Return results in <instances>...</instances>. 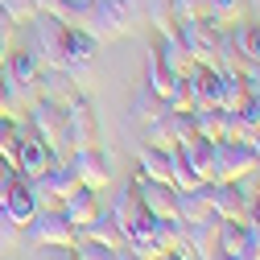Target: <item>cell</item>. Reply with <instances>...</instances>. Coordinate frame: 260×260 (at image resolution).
Instances as JSON below:
<instances>
[{
    "mask_svg": "<svg viewBox=\"0 0 260 260\" xmlns=\"http://www.w3.org/2000/svg\"><path fill=\"white\" fill-rule=\"evenodd\" d=\"M62 5H67V0H38V9H42V13H50V17H58V13H62Z\"/></svg>",
    "mask_w": 260,
    "mask_h": 260,
    "instance_id": "cell-46",
    "label": "cell"
},
{
    "mask_svg": "<svg viewBox=\"0 0 260 260\" xmlns=\"http://www.w3.org/2000/svg\"><path fill=\"white\" fill-rule=\"evenodd\" d=\"M141 9L149 13V25L157 29V38H161V34H174V29H178V21H174V0H145Z\"/></svg>",
    "mask_w": 260,
    "mask_h": 260,
    "instance_id": "cell-32",
    "label": "cell"
},
{
    "mask_svg": "<svg viewBox=\"0 0 260 260\" xmlns=\"http://www.w3.org/2000/svg\"><path fill=\"white\" fill-rule=\"evenodd\" d=\"M0 211L9 215V223H13V227H25L29 219L42 211V203H38L34 186H29V178H17V182L5 190V199H0Z\"/></svg>",
    "mask_w": 260,
    "mask_h": 260,
    "instance_id": "cell-11",
    "label": "cell"
},
{
    "mask_svg": "<svg viewBox=\"0 0 260 260\" xmlns=\"http://www.w3.org/2000/svg\"><path fill=\"white\" fill-rule=\"evenodd\" d=\"M38 75H42V67H38V58L29 50L9 54V62L0 67V79H5V87L13 95V108H29L38 100Z\"/></svg>",
    "mask_w": 260,
    "mask_h": 260,
    "instance_id": "cell-4",
    "label": "cell"
},
{
    "mask_svg": "<svg viewBox=\"0 0 260 260\" xmlns=\"http://www.w3.org/2000/svg\"><path fill=\"white\" fill-rule=\"evenodd\" d=\"M58 207L67 211V219H71L75 227H87L95 215H100V190H91V186H75Z\"/></svg>",
    "mask_w": 260,
    "mask_h": 260,
    "instance_id": "cell-18",
    "label": "cell"
},
{
    "mask_svg": "<svg viewBox=\"0 0 260 260\" xmlns=\"http://www.w3.org/2000/svg\"><path fill=\"white\" fill-rule=\"evenodd\" d=\"M211 207H215L219 219H240L244 223L252 199L240 190V182H211Z\"/></svg>",
    "mask_w": 260,
    "mask_h": 260,
    "instance_id": "cell-14",
    "label": "cell"
},
{
    "mask_svg": "<svg viewBox=\"0 0 260 260\" xmlns=\"http://www.w3.org/2000/svg\"><path fill=\"white\" fill-rule=\"evenodd\" d=\"M207 5H211V0H174V21L178 25L207 21Z\"/></svg>",
    "mask_w": 260,
    "mask_h": 260,
    "instance_id": "cell-38",
    "label": "cell"
},
{
    "mask_svg": "<svg viewBox=\"0 0 260 260\" xmlns=\"http://www.w3.org/2000/svg\"><path fill=\"white\" fill-rule=\"evenodd\" d=\"M215 260H260V256H248V252H236V256H227V252H219Z\"/></svg>",
    "mask_w": 260,
    "mask_h": 260,
    "instance_id": "cell-49",
    "label": "cell"
},
{
    "mask_svg": "<svg viewBox=\"0 0 260 260\" xmlns=\"http://www.w3.org/2000/svg\"><path fill=\"white\" fill-rule=\"evenodd\" d=\"M141 145H153V149H174V124H170V112H161L153 120L141 124Z\"/></svg>",
    "mask_w": 260,
    "mask_h": 260,
    "instance_id": "cell-25",
    "label": "cell"
},
{
    "mask_svg": "<svg viewBox=\"0 0 260 260\" xmlns=\"http://www.w3.org/2000/svg\"><path fill=\"white\" fill-rule=\"evenodd\" d=\"M29 186H34L38 203H46V207H50V203H62V199H67V194L79 186V178H75V170H71L62 157H54L38 178H29Z\"/></svg>",
    "mask_w": 260,
    "mask_h": 260,
    "instance_id": "cell-9",
    "label": "cell"
},
{
    "mask_svg": "<svg viewBox=\"0 0 260 260\" xmlns=\"http://www.w3.org/2000/svg\"><path fill=\"white\" fill-rule=\"evenodd\" d=\"M194 124H199V137L223 141V124H227V112H223V108H215V104H199V108H194Z\"/></svg>",
    "mask_w": 260,
    "mask_h": 260,
    "instance_id": "cell-30",
    "label": "cell"
},
{
    "mask_svg": "<svg viewBox=\"0 0 260 260\" xmlns=\"http://www.w3.org/2000/svg\"><path fill=\"white\" fill-rule=\"evenodd\" d=\"M62 145H67V153L100 145V116H95L87 91H79L75 100L67 104V133H62Z\"/></svg>",
    "mask_w": 260,
    "mask_h": 260,
    "instance_id": "cell-5",
    "label": "cell"
},
{
    "mask_svg": "<svg viewBox=\"0 0 260 260\" xmlns=\"http://www.w3.org/2000/svg\"><path fill=\"white\" fill-rule=\"evenodd\" d=\"M248 100V87L240 71H219V87H215V104L223 112H240V104Z\"/></svg>",
    "mask_w": 260,
    "mask_h": 260,
    "instance_id": "cell-21",
    "label": "cell"
},
{
    "mask_svg": "<svg viewBox=\"0 0 260 260\" xmlns=\"http://www.w3.org/2000/svg\"><path fill=\"white\" fill-rule=\"evenodd\" d=\"M112 260H141V256H137L133 248H128V244H124V248H116V256H112Z\"/></svg>",
    "mask_w": 260,
    "mask_h": 260,
    "instance_id": "cell-47",
    "label": "cell"
},
{
    "mask_svg": "<svg viewBox=\"0 0 260 260\" xmlns=\"http://www.w3.org/2000/svg\"><path fill=\"white\" fill-rule=\"evenodd\" d=\"M182 153H186V161L194 170H199V178L203 182H211V166H215V141L211 137H194V141H186V145H178Z\"/></svg>",
    "mask_w": 260,
    "mask_h": 260,
    "instance_id": "cell-22",
    "label": "cell"
},
{
    "mask_svg": "<svg viewBox=\"0 0 260 260\" xmlns=\"http://www.w3.org/2000/svg\"><path fill=\"white\" fill-rule=\"evenodd\" d=\"M170 124H174V141H178V145H186V141H194V137H199V124H194V108H190V112H170Z\"/></svg>",
    "mask_w": 260,
    "mask_h": 260,
    "instance_id": "cell-39",
    "label": "cell"
},
{
    "mask_svg": "<svg viewBox=\"0 0 260 260\" xmlns=\"http://www.w3.org/2000/svg\"><path fill=\"white\" fill-rule=\"evenodd\" d=\"M29 29H34V42H29V54L38 58V67H54L62 71L67 67V25H62L58 17L50 13H38L34 21H29Z\"/></svg>",
    "mask_w": 260,
    "mask_h": 260,
    "instance_id": "cell-3",
    "label": "cell"
},
{
    "mask_svg": "<svg viewBox=\"0 0 260 260\" xmlns=\"http://www.w3.org/2000/svg\"><path fill=\"white\" fill-rule=\"evenodd\" d=\"M182 223H203V219H211L215 215V207H211V182H203V186H190V190H178V211H174Z\"/></svg>",
    "mask_w": 260,
    "mask_h": 260,
    "instance_id": "cell-16",
    "label": "cell"
},
{
    "mask_svg": "<svg viewBox=\"0 0 260 260\" xmlns=\"http://www.w3.org/2000/svg\"><path fill=\"white\" fill-rule=\"evenodd\" d=\"M260 166L248 141H215V166H211V182H240L244 174H252Z\"/></svg>",
    "mask_w": 260,
    "mask_h": 260,
    "instance_id": "cell-7",
    "label": "cell"
},
{
    "mask_svg": "<svg viewBox=\"0 0 260 260\" xmlns=\"http://www.w3.org/2000/svg\"><path fill=\"white\" fill-rule=\"evenodd\" d=\"M71 252H75V260H112V256H116L112 248L95 244V240H79V244H75Z\"/></svg>",
    "mask_w": 260,
    "mask_h": 260,
    "instance_id": "cell-40",
    "label": "cell"
},
{
    "mask_svg": "<svg viewBox=\"0 0 260 260\" xmlns=\"http://www.w3.org/2000/svg\"><path fill=\"white\" fill-rule=\"evenodd\" d=\"M25 112H29V128L50 145V153L54 157H67V145H62V133H67V108L46 100V95H38Z\"/></svg>",
    "mask_w": 260,
    "mask_h": 260,
    "instance_id": "cell-6",
    "label": "cell"
},
{
    "mask_svg": "<svg viewBox=\"0 0 260 260\" xmlns=\"http://www.w3.org/2000/svg\"><path fill=\"white\" fill-rule=\"evenodd\" d=\"M145 87L153 95H161V100H166L170 87H174V71H166V62H161L157 54H149V62H145Z\"/></svg>",
    "mask_w": 260,
    "mask_h": 260,
    "instance_id": "cell-31",
    "label": "cell"
},
{
    "mask_svg": "<svg viewBox=\"0 0 260 260\" xmlns=\"http://www.w3.org/2000/svg\"><path fill=\"white\" fill-rule=\"evenodd\" d=\"M0 13H5L13 25H29L42 9H38V0H0Z\"/></svg>",
    "mask_w": 260,
    "mask_h": 260,
    "instance_id": "cell-36",
    "label": "cell"
},
{
    "mask_svg": "<svg viewBox=\"0 0 260 260\" xmlns=\"http://www.w3.org/2000/svg\"><path fill=\"white\" fill-rule=\"evenodd\" d=\"M62 161L75 170L79 186H91V190H108V186H112V157H108L100 145H91V149H75V153H67Z\"/></svg>",
    "mask_w": 260,
    "mask_h": 260,
    "instance_id": "cell-8",
    "label": "cell"
},
{
    "mask_svg": "<svg viewBox=\"0 0 260 260\" xmlns=\"http://www.w3.org/2000/svg\"><path fill=\"white\" fill-rule=\"evenodd\" d=\"M240 120H244L252 133H256V128H260V100H252V95H248V100L240 104Z\"/></svg>",
    "mask_w": 260,
    "mask_h": 260,
    "instance_id": "cell-41",
    "label": "cell"
},
{
    "mask_svg": "<svg viewBox=\"0 0 260 260\" xmlns=\"http://www.w3.org/2000/svg\"><path fill=\"white\" fill-rule=\"evenodd\" d=\"M166 104H170V112H190V108H194V87H190V75H186V71L174 75V87H170V95H166Z\"/></svg>",
    "mask_w": 260,
    "mask_h": 260,
    "instance_id": "cell-35",
    "label": "cell"
},
{
    "mask_svg": "<svg viewBox=\"0 0 260 260\" xmlns=\"http://www.w3.org/2000/svg\"><path fill=\"white\" fill-rule=\"evenodd\" d=\"M17 232H21V227H13V223H9V215L0 211V244H5V240H17Z\"/></svg>",
    "mask_w": 260,
    "mask_h": 260,
    "instance_id": "cell-44",
    "label": "cell"
},
{
    "mask_svg": "<svg viewBox=\"0 0 260 260\" xmlns=\"http://www.w3.org/2000/svg\"><path fill=\"white\" fill-rule=\"evenodd\" d=\"M79 240H95V244H104V248H112V252L128 244V236H124V227H120V223L112 219V211H104V207H100V215H95V219H91L87 227H79V236H75V244H79Z\"/></svg>",
    "mask_w": 260,
    "mask_h": 260,
    "instance_id": "cell-15",
    "label": "cell"
},
{
    "mask_svg": "<svg viewBox=\"0 0 260 260\" xmlns=\"http://www.w3.org/2000/svg\"><path fill=\"white\" fill-rule=\"evenodd\" d=\"M9 54H13V50H9V38L0 34V67H5V62H9Z\"/></svg>",
    "mask_w": 260,
    "mask_h": 260,
    "instance_id": "cell-48",
    "label": "cell"
},
{
    "mask_svg": "<svg viewBox=\"0 0 260 260\" xmlns=\"http://www.w3.org/2000/svg\"><path fill=\"white\" fill-rule=\"evenodd\" d=\"M100 54V38H91L87 29H67V62H95Z\"/></svg>",
    "mask_w": 260,
    "mask_h": 260,
    "instance_id": "cell-26",
    "label": "cell"
},
{
    "mask_svg": "<svg viewBox=\"0 0 260 260\" xmlns=\"http://www.w3.org/2000/svg\"><path fill=\"white\" fill-rule=\"evenodd\" d=\"M157 260H186V256H178V252H161Z\"/></svg>",
    "mask_w": 260,
    "mask_h": 260,
    "instance_id": "cell-51",
    "label": "cell"
},
{
    "mask_svg": "<svg viewBox=\"0 0 260 260\" xmlns=\"http://www.w3.org/2000/svg\"><path fill=\"white\" fill-rule=\"evenodd\" d=\"M17 174L21 178H38L46 166H50V161H54V153H50V145L34 133V128H25V133H21V141H17Z\"/></svg>",
    "mask_w": 260,
    "mask_h": 260,
    "instance_id": "cell-12",
    "label": "cell"
},
{
    "mask_svg": "<svg viewBox=\"0 0 260 260\" xmlns=\"http://www.w3.org/2000/svg\"><path fill=\"white\" fill-rule=\"evenodd\" d=\"M21 236H25V244L29 248H50V252H67V248H75V236H79V227L67 219V211H38L34 219H29L25 227H21Z\"/></svg>",
    "mask_w": 260,
    "mask_h": 260,
    "instance_id": "cell-2",
    "label": "cell"
},
{
    "mask_svg": "<svg viewBox=\"0 0 260 260\" xmlns=\"http://www.w3.org/2000/svg\"><path fill=\"white\" fill-rule=\"evenodd\" d=\"M186 240H190L194 260H215L219 256V215H211L203 223H186Z\"/></svg>",
    "mask_w": 260,
    "mask_h": 260,
    "instance_id": "cell-17",
    "label": "cell"
},
{
    "mask_svg": "<svg viewBox=\"0 0 260 260\" xmlns=\"http://www.w3.org/2000/svg\"><path fill=\"white\" fill-rule=\"evenodd\" d=\"M161 112H170V104L161 100V95H153L149 87L133 100V120H137V124H145V120H153V116H161Z\"/></svg>",
    "mask_w": 260,
    "mask_h": 260,
    "instance_id": "cell-34",
    "label": "cell"
},
{
    "mask_svg": "<svg viewBox=\"0 0 260 260\" xmlns=\"http://www.w3.org/2000/svg\"><path fill=\"white\" fill-rule=\"evenodd\" d=\"M133 182V190H137V199H141V207L149 211V215H157V219H166V215H174L178 211V190L170 186V182H153V178H145L141 170L128 178Z\"/></svg>",
    "mask_w": 260,
    "mask_h": 260,
    "instance_id": "cell-10",
    "label": "cell"
},
{
    "mask_svg": "<svg viewBox=\"0 0 260 260\" xmlns=\"http://www.w3.org/2000/svg\"><path fill=\"white\" fill-rule=\"evenodd\" d=\"M38 95H46V100H54V104H62V108H67L75 95H79V87L71 83V75H67V71L46 67V71L38 75Z\"/></svg>",
    "mask_w": 260,
    "mask_h": 260,
    "instance_id": "cell-20",
    "label": "cell"
},
{
    "mask_svg": "<svg viewBox=\"0 0 260 260\" xmlns=\"http://www.w3.org/2000/svg\"><path fill=\"white\" fill-rule=\"evenodd\" d=\"M17 108H13V95H9V87H5V79H0V116H13Z\"/></svg>",
    "mask_w": 260,
    "mask_h": 260,
    "instance_id": "cell-45",
    "label": "cell"
},
{
    "mask_svg": "<svg viewBox=\"0 0 260 260\" xmlns=\"http://www.w3.org/2000/svg\"><path fill=\"white\" fill-rule=\"evenodd\" d=\"M244 13H248V0H211V5H207V21L219 25V29L240 25Z\"/></svg>",
    "mask_w": 260,
    "mask_h": 260,
    "instance_id": "cell-28",
    "label": "cell"
},
{
    "mask_svg": "<svg viewBox=\"0 0 260 260\" xmlns=\"http://www.w3.org/2000/svg\"><path fill=\"white\" fill-rule=\"evenodd\" d=\"M240 75H244V87H248V95H252V100H260V62H248V67H244Z\"/></svg>",
    "mask_w": 260,
    "mask_h": 260,
    "instance_id": "cell-42",
    "label": "cell"
},
{
    "mask_svg": "<svg viewBox=\"0 0 260 260\" xmlns=\"http://www.w3.org/2000/svg\"><path fill=\"white\" fill-rule=\"evenodd\" d=\"M248 145H252V153H256V161H260V128H256V133L248 137Z\"/></svg>",
    "mask_w": 260,
    "mask_h": 260,
    "instance_id": "cell-50",
    "label": "cell"
},
{
    "mask_svg": "<svg viewBox=\"0 0 260 260\" xmlns=\"http://www.w3.org/2000/svg\"><path fill=\"white\" fill-rule=\"evenodd\" d=\"M215 71H244V54L232 38V29H219V42H215Z\"/></svg>",
    "mask_w": 260,
    "mask_h": 260,
    "instance_id": "cell-29",
    "label": "cell"
},
{
    "mask_svg": "<svg viewBox=\"0 0 260 260\" xmlns=\"http://www.w3.org/2000/svg\"><path fill=\"white\" fill-rule=\"evenodd\" d=\"M137 21H141V0H91L83 29L100 42H108V38L120 42L137 29Z\"/></svg>",
    "mask_w": 260,
    "mask_h": 260,
    "instance_id": "cell-1",
    "label": "cell"
},
{
    "mask_svg": "<svg viewBox=\"0 0 260 260\" xmlns=\"http://www.w3.org/2000/svg\"><path fill=\"white\" fill-rule=\"evenodd\" d=\"M170 186H174V190H190V186H203L199 170H194L190 161H186V153H182L178 145L170 149Z\"/></svg>",
    "mask_w": 260,
    "mask_h": 260,
    "instance_id": "cell-27",
    "label": "cell"
},
{
    "mask_svg": "<svg viewBox=\"0 0 260 260\" xmlns=\"http://www.w3.org/2000/svg\"><path fill=\"white\" fill-rule=\"evenodd\" d=\"M141 215V199H137V190H133V182H120V190H116V203H112V219L124 227V236H128V227H133V219Z\"/></svg>",
    "mask_w": 260,
    "mask_h": 260,
    "instance_id": "cell-23",
    "label": "cell"
},
{
    "mask_svg": "<svg viewBox=\"0 0 260 260\" xmlns=\"http://www.w3.org/2000/svg\"><path fill=\"white\" fill-rule=\"evenodd\" d=\"M17 141H21V128H17V116H0V153L9 161L17 157ZM17 166V161H13Z\"/></svg>",
    "mask_w": 260,
    "mask_h": 260,
    "instance_id": "cell-37",
    "label": "cell"
},
{
    "mask_svg": "<svg viewBox=\"0 0 260 260\" xmlns=\"http://www.w3.org/2000/svg\"><path fill=\"white\" fill-rule=\"evenodd\" d=\"M182 38H186V50H190V62H194V67H215L219 25H211V21H190V25H182Z\"/></svg>",
    "mask_w": 260,
    "mask_h": 260,
    "instance_id": "cell-13",
    "label": "cell"
},
{
    "mask_svg": "<svg viewBox=\"0 0 260 260\" xmlns=\"http://www.w3.org/2000/svg\"><path fill=\"white\" fill-rule=\"evenodd\" d=\"M62 256H67V260H75V252H62Z\"/></svg>",
    "mask_w": 260,
    "mask_h": 260,
    "instance_id": "cell-52",
    "label": "cell"
},
{
    "mask_svg": "<svg viewBox=\"0 0 260 260\" xmlns=\"http://www.w3.org/2000/svg\"><path fill=\"white\" fill-rule=\"evenodd\" d=\"M17 178H21V174H17V166H13V161H9L5 153H0V199H5V190H9Z\"/></svg>",
    "mask_w": 260,
    "mask_h": 260,
    "instance_id": "cell-43",
    "label": "cell"
},
{
    "mask_svg": "<svg viewBox=\"0 0 260 260\" xmlns=\"http://www.w3.org/2000/svg\"><path fill=\"white\" fill-rule=\"evenodd\" d=\"M137 170L153 182H170V149H153V145H141L137 153Z\"/></svg>",
    "mask_w": 260,
    "mask_h": 260,
    "instance_id": "cell-24",
    "label": "cell"
},
{
    "mask_svg": "<svg viewBox=\"0 0 260 260\" xmlns=\"http://www.w3.org/2000/svg\"><path fill=\"white\" fill-rule=\"evenodd\" d=\"M153 54L166 62V71H174V75H182V71L194 67V62H190V50H186V38H182V25L174 29V34H161L157 46H153Z\"/></svg>",
    "mask_w": 260,
    "mask_h": 260,
    "instance_id": "cell-19",
    "label": "cell"
},
{
    "mask_svg": "<svg viewBox=\"0 0 260 260\" xmlns=\"http://www.w3.org/2000/svg\"><path fill=\"white\" fill-rule=\"evenodd\" d=\"M232 38L244 54V67L248 62H260V25H232Z\"/></svg>",
    "mask_w": 260,
    "mask_h": 260,
    "instance_id": "cell-33",
    "label": "cell"
}]
</instances>
